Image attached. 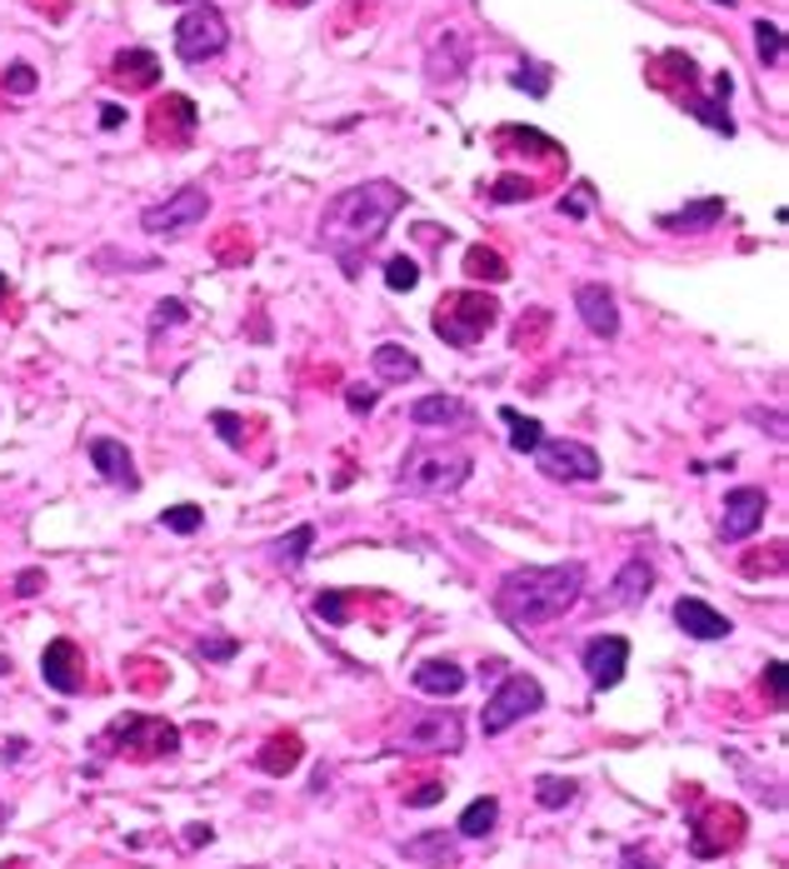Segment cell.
<instances>
[{"mask_svg": "<svg viewBox=\"0 0 789 869\" xmlns=\"http://www.w3.org/2000/svg\"><path fill=\"white\" fill-rule=\"evenodd\" d=\"M401 205H405V190L395 180H366V186L340 190L325 205V215H320V250H331L340 260V271L355 281L366 250L385 236V225L401 215Z\"/></svg>", "mask_w": 789, "mask_h": 869, "instance_id": "1", "label": "cell"}, {"mask_svg": "<svg viewBox=\"0 0 789 869\" xmlns=\"http://www.w3.org/2000/svg\"><path fill=\"white\" fill-rule=\"evenodd\" d=\"M579 590H585V564H519L500 580L495 610L515 630H540V624L560 620L565 610H575Z\"/></svg>", "mask_w": 789, "mask_h": 869, "instance_id": "2", "label": "cell"}, {"mask_svg": "<svg viewBox=\"0 0 789 869\" xmlns=\"http://www.w3.org/2000/svg\"><path fill=\"white\" fill-rule=\"evenodd\" d=\"M470 471H475L470 450L420 440V445H410V455L401 460V485L410 495H455L459 485L470 480Z\"/></svg>", "mask_w": 789, "mask_h": 869, "instance_id": "3", "label": "cell"}, {"mask_svg": "<svg viewBox=\"0 0 789 869\" xmlns=\"http://www.w3.org/2000/svg\"><path fill=\"white\" fill-rule=\"evenodd\" d=\"M500 320V306L495 295L485 290H450L445 300L435 306V335L445 345H455V350H470V345H480L490 330H495Z\"/></svg>", "mask_w": 789, "mask_h": 869, "instance_id": "4", "label": "cell"}, {"mask_svg": "<svg viewBox=\"0 0 789 869\" xmlns=\"http://www.w3.org/2000/svg\"><path fill=\"white\" fill-rule=\"evenodd\" d=\"M459 745H465V719L450 710H410V719L395 729V750L459 754Z\"/></svg>", "mask_w": 789, "mask_h": 869, "instance_id": "5", "label": "cell"}, {"mask_svg": "<svg viewBox=\"0 0 789 869\" xmlns=\"http://www.w3.org/2000/svg\"><path fill=\"white\" fill-rule=\"evenodd\" d=\"M230 46V25H225L220 5H190L176 25V56L190 60V66H201V60H215L220 50Z\"/></svg>", "mask_w": 789, "mask_h": 869, "instance_id": "6", "label": "cell"}, {"mask_svg": "<svg viewBox=\"0 0 789 869\" xmlns=\"http://www.w3.org/2000/svg\"><path fill=\"white\" fill-rule=\"evenodd\" d=\"M540 705H545V690L535 675H505V685H500V690L490 694V705H485L480 729L485 735H505L510 725H519V719L535 715Z\"/></svg>", "mask_w": 789, "mask_h": 869, "instance_id": "7", "label": "cell"}, {"mask_svg": "<svg viewBox=\"0 0 789 869\" xmlns=\"http://www.w3.org/2000/svg\"><path fill=\"white\" fill-rule=\"evenodd\" d=\"M205 211H211L205 186H186L170 200H160V205H145L141 225H145V236H180V230H190V225H201Z\"/></svg>", "mask_w": 789, "mask_h": 869, "instance_id": "8", "label": "cell"}, {"mask_svg": "<svg viewBox=\"0 0 789 869\" xmlns=\"http://www.w3.org/2000/svg\"><path fill=\"white\" fill-rule=\"evenodd\" d=\"M535 460H540V475H550V480H560V485L600 480V455L589 445H579V440H540Z\"/></svg>", "mask_w": 789, "mask_h": 869, "instance_id": "9", "label": "cell"}, {"mask_svg": "<svg viewBox=\"0 0 789 869\" xmlns=\"http://www.w3.org/2000/svg\"><path fill=\"white\" fill-rule=\"evenodd\" d=\"M106 740H120L130 754H135V760H160V754H176L180 750L176 725H166V719H145V715L120 719Z\"/></svg>", "mask_w": 789, "mask_h": 869, "instance_id": "10", "label": "cell"}, {"mask_svg": "<svg viewBox=\"0 0 789 869\" xmlns=\"http://www.w3.org/2000/svg\"><path fill=\"white\" fill-rule=\"evenodd\" d=\"M769 515V495L765 490H754V485H744V490H730L725 495V515H719V535L725 540H750L754 529L765 525Z\"/></svg>", "mask_w": 789, "mask_h": 869, "instance_id": "11", "label": "cell"}, {"mask_svg": "<svg viewBox=\"0 0 789 869\" xmlns=\"http://www.w3.org/2000/svg\"><path fill=\"white\" fill-rule=\"evenodd\" d=\"M579 659H585V675L595 690H614V685L624 680V665H630V640H620V634H595Z\"/></svg>", "mask_w": 789, "mask_h": 869, "instance_id": "12", "label": "cell"}, {"mask_svg": "<svg viewBox=\"0 0 789 869\" xmlns=\"http://www.w3.org/2000/svg\"><path fill=\"white\" fill-rule=\"evenodd\" d=\"M40 675L56 694H81L85 690V655L75 640H50L40 655Z\"/></svg>", "mask_w": 789, "mask_h": 869, "instance_id": "13", "label": "cell"}, {"mask_svg": "<svg viewBox=\"0 0 789 869\" xmlns=\"http://www.w3.org/2000/svg\"><path fill=\"white\" fill-rule=\"evenodd\" d=\"M195 100L190 95H166L151 106V141L155 145H186L195 135Z\"/></svg>", "mask_w": 789, "mask_h": 869, "instance_id": "14", "label": "cell"}, {"mask_svg": "<svg viewBox=\"0 0 789 869\" xmlns=\"http://www.w3.org/2000/svg\"><path fill=\"white\" fill-rule=\"evenodd\" d=\"M575 310H579L589 335H600V341H614V335H620V306H614V295L605 290V285H579Z\"/></svg>", "mask_w": 789, "mask_h": 869, "instance_id": "15", "label": "cell"}, {"mask_svg": "<svg viewBox=\"0 0 789 869\" xmlns=\"http://www.w3.org/2000/svg\"><path fill=\"white\" fill-rule=\"evenodd\" d=\"M465 66H470V46H465V36H459V31H440V36L430 40V56H425V71H430V81H435V85L459 81V75H465Z\"/></svg>", "mask_w": 789, "mask_h": 869, "instance_id": "16", "label": "cell"}, {"mask_svg": "<svg viewBox=\"0 0 789 869\" xmlns=\"http://www.w3.org/2000/svg\"><path fill=\"white\" fill-rule=\"evenodd\" d=\"M674 624H680L684 634H695V640H725V634L734 630L715 605H705V599H695V595H684L680 605H674Z\"/></svg>", "mask_w": 789, "mask_h": 869, "instance_id": "17", "label": "cell"}, {"mask_svg": "<svg viewBox=\"0 0 789 869\" xmlns=\"http://www.w3.org/2000/svg\"><path fill=\"white\" fill-rule=\"evenodd\" d=\"M465 680H470V675L459 670L455 659H425V665H415V675H410L415 690L435 694V700H455V694L465 690Z\"/></svg>", "mask_w": 789, "mask_h": 869, "instance_id": "18", "label": "cell"}, {"mask_svg": "<svg viewBox=\"0 0 789 869\" xmlns=\"http://www.w3.org/2000/svg\"><path fill=\"white\" fill-rule=\"evenodd\" d=\"M649 585H655V564H649L645 555H630V560L620 564V575L610 580V605L630 610V605H639V599L649 595Z\"/></svg>", "mask_w": 789, "mask_h": 869, "instance_id": "19", "label": "cell"}, {"mask_svg": "<svg viewBox=\"0 0 789 869\" xmlns=\"http://www.w3.org/2000/svg\"><path fill=\"white\" fill-rule=\"evenodd\" d=\"M91 460L95 471L106 475L110 485H120V490H135V460H130V450L120 445V440H110V434H100V440H91Z\"/></svg>", "mask_w": 789, "mask_h": 869, "instance_id": "20", "label": "cell"}, {"mask_svg": "<svg viewBox=\"0 0 789 869\" xmlns=\"http://www.w3.org/2000/svg\"><path fill=\"white\" fill-rule=\"evenodd\" d=\"M110 81L125 85V91H151L155 81H160V60L151 56V50H120L116 66H110Z\"/></svg>", "mask_w": 789, "mask_h": 869, "instance_id": "21", "label": "cell"}, {"mask_svg": "<svg viewBox=\"0 0 789 869\" xmlns=\"http://www.w3.org/2000/svg\"><path fill=\"white\" fill-rule=\"evenodd\" d=\"M715 221H725V200L719 195H705L695 205H684L674 215H660V230H684V236H695V230H709Z\"/></svg>", "mask_w": 789, "mask_h": 869, "instance_id": "22", "label": "cell"}, {"mask_svg": "<svg viewBox=\"0 0 789 869\" xmlns=\"http://www.w3.org/2000/svg\"><path fill=\"white\" fill-rule=\"evenodd\" d=\"M370 365H375V376L385 380V385H405V380H415L420 376V360H415V350L410 345H380L375 355H370Z\"/></svg>", "mask_w": 789, "mask_h": 869, "instance_id": "23", "label": "cell"}, {"mask_svg": "<svg viewBox=\"0 0 789 869\" xmlns=\"http://www.w3.org/2000/svg\"><path fill=\"white\" fill-rule=\"evenodd\" d=\"M465 400L459 395H425V400H415L410 405V420L415 425H459L465 420Z\"/></svg>", "mask_w": 789, "mask_h": 869, "instance_id": "24", "label": "cell"}, {"mask_svg": "<svg viewBox=\"0 0 789 869\" xmlns=\"http://www.w3.org/2000/svg\"><path fill=\"white\" fill-rule=\"evenodd\" d=\"M465 275H470V281H480V285H505L510 281V265H505V255H500V250L470 246V250H465Z\"/></svg>", "mask_w": 789, "mask_h": 869, "instance_id": "25", "label": "cell"}, {"mask_svg": "<svg viewBox=\"0 0 789 869\" xmlns=\"http://www.w3.org/2000/svg\"><path fill=\"white\" fill-rule=\"evenodd\" d=\"M255 764L265 775H290L295 764H300V740H295V735H275V740L255 754Z\"/></svg>", "mask_w": 789, "mask_h": 869, "instance_id": "26", "label": "cell"}, {"mask_svg": "<svg viewBox=\"0 0 789 869\" xmlns=\"http://www.w3.org/2000/svg\"><path fill=\"white\" fill-rule=\"evenodd\" d=\"M495 820H500V799H495V795H485V799H475L470 810L459 814L455 834H465V840H485V834L495 830Z\"/></svg>", "mask_w": 789, "mask_h": 869, "instance_id": "27", "label": "cell"}, {"mask_svg": "<svg viewBox=\"0 0 789 869\" xmlns=\"http://www.w3.org/2000/svg\"><path fill=\"white\" fill-rule=\"evenodd\" d=\"M500 420L510 425V445H515L519 455H535V450H540V440H545V425L540 420H525L515 405H505V410H500Z\"/></svg>", "mask_w": 789, "mask_h": 869, "instance_id": "28", "label": "cell"}, {"mask_svg": "<svg viewBox=\"0 0 789 869\" xmlns=\"http://www.w3.org/2000/svg\"><path fill=\"white\" fill-rule=\"evenodd\" d=\"M310 545H315V525H295L290 535H285L280 545H275V564H285V570H295V564L310 555Z\"/></svg>", "mask_w": 789, "mask_h": 869, "instance_id": "29", "label": "cell"}, {"mask_svg": "<svg viewBox=\"0 0 789 869\" xmlns=\"http://www.w3.org/2000/svg\"><path fill=\"white\" fill-rule=\"evenodd\" d=\"M405 855H410V859H430V865H450V859H455V840H450V834H440V830H430L425 840H410V845H405Z\"/></svg>", "mask_w": 789, "mask_h": 869, "instance_id": "30", "label": "cell"}, {"mask_svg": "<svg viewBox=\"0 0 789 869\" xmlns=\"http://www.w3.org/2000/svg\"><path fill=\"white\" fill-rule=\"evenodd\" d=\"M535 799H540L545 810H565L570 799H575V779H560V775H540V779H535Z\"/></svg>", "mask_w": 789, "mask_h": 869, "instance_id": "31", "label": "cell"}, {"mask_svg": "<svg viewBox=\"0 0 789 869\" xmlns=\"http://www.w3.org/2000/svg\"><path fill=\"white\" fill-rule=\"evenodd\" d=\"M550 325H554V316L550 310H530V316L519 320L515 325V350H535V345L550 335Z\"/></svg>", "mask_w": 789, "mask_h": 869, "instance_id": "32", "label": "cell"}, {"mask_svg": "<svg viewBox=\"0 0 789 869\" xmlns=\"http://www.w3.org/2000/svg\"><path fill=\"white\" fill-rule=\"evenodd\" d=\"M250 255H255V246H250V236H246V230H240V225H230V230H225V240H220V246H215V260H220V265H246Z\"/></svg>", "mask_w": 789, "mask_h": 869, "instance_id": "33", "label": "cell"}, {"mask_svg": "<svg viewBox=\"0 0 789 869\" xmlns=\"http://www.w3.org/2000/svg\"><path fill=\"white\" fill-rule=\"evenodd\" d=\"M385 285L390 290H415L420 285V265L410 255H390L385 260Z\"/></svg>", "mask_w": 789, "mask_h": 869, "instance_id": "34", "label": "cell"}, {"mask_svg": "<svg viewBox=\"0 0 789 869\" xmlns=\"http://www.w3.org/2000/svg\"><path fill=\"white\" fill-rule=\"evenodd\" d=\"M160 520H166V529H176V535H195V529L205 525V510L201 505H170Z\"/></svg>", "mask_w": 789, "mask_h": 869, "instance_id": "35", "label": "cell"}, {"mask_svg": "<svg viewBox=\"0 0 789 869\" xmlns=\"http://www.w3.org/2000/svg\"><path fill=\"white\" fill-rule=\"evenodd\" d=\"M754 50H760V60H765V66H775V60L785 56V40H779V25H769V21H760V25H754Z\"/></svg>", "mask_w": 789, "mask_h": 869, "instance_id": "36", "label": "cell"}, {"mask_svg": "<svg viewBox=\"0 0 789 869\" xmlns=\"http://www.w3.org/2000/svg\"><path fill=\"white\" fill-rule=\"evenodd\" d=\"M315 615L331 624H345L350 620V605H345V590H320L315 595Z\"/></svg>", "mask_w": 789, "mask_h": 869, "instance_id": "37", "label": "cell"}, {"mask_svg": "<svg viewBox=\"0 0 789 869\" xmlns=\"http://www.w3.org/2000/svg\"><path fill=\"white\" fill-rule=\"evenodd\" d=\"M211 425L225 434V445H230V450H246V420H240V415L215 410V415H211Z\"/></svg>", "mask_w": 789, "mask_h": 869, "instance_id": "38", "label": "cell"}, {"mask_svg": "<svg viewBox=\"0 0 789 869\" xmlns=\"http://www.w3.org/2000/svg\"><path fill=\"white\" fill-rule=\"evenodd\" d=\"M375 400H380L375 385H350V390H345V405H350V415H370V410H375Z\"/></svg>", "mask_w": 789, "mask_h": 869, "instance_id": "39", "label": "cell"}, {"mask_svg": "<svg viewBox=\"0 0 789 869\" xmlns=\"http://www.w3.org/2000/svg\"><path fill=\"white\" fill-rule=\"evenodd\" d=\"M530 180H515V176H505V180H495V190H490V195L500 200V205H510V200H530Z\"/></svg>", "mask_w": 789, "mask_h": 869, "instance_id": "40", "label": "cell"}, {"mask_svg": "<svg viewBox=\"0 0 789 869\" xmlns=\"http://www.w3.org/2000/svg\"><path fill=\"white\" fill-rule=\"evenodd\" d=\"M186 316H190L186 300H160V306H155V316H151V325H155V330H166V325H180Z\"/></svg>", "mask_w": 789, "mask_h": 869, "instance_id": "41", "label": "cell"}, {"mask_svg": "<svg viewBox=\"0 0 789 869\" xmlns=\"http://www.w3.org/2000/svg\"><path fill=\"white\" fill-rule=\"evenodd\" d=\"M5 85H11L15 95H31V91H36V71H31L25 60H15L11 71H5Z\"/></svg>", "mask_w": 789, "mask_h": 869, "instance_id": "42", "label": "cell"}, {"mask_svg": "<svg viewBox=\"0 0 789 869\" xmlns=\"http://www.w3.org/2000/svg\"><path fill=\"white\" fill-rule=\"evenodd\" d=\"M440 795H445V785H435V779H430V785L410 789V795H405V805H415V810H425V805H440Z\"/></svg>", "mask_w": 789, "mask_h": 869, "instance_id": "43", "label": "cell"}, {"mask_svg": "<svg viewBox=\"0 0 789 869\" xmlns=\"http://www.w3.org/2000/svg\"><path fill=\"white\" fill-rule=\"evenodd\" d=\"M195 650H201L205 659H230V655H236V650H240V640H201V645H195Z\"/></svg>", "mask_w": 789, "mask_h": 869, "instance_id": "44", "label": "cell"}, {"mask_svg": "<svg viewBox=\"0 0 789 869\" xmlns=\"http://www.w3.org/2000/svg\"><path fill=\"white\" fill-rule=\"evenodd\" d=\"M560 211L575 215V221H579V215L589 211V186H575V190H570V200H560Z\"/></svg>", "mask_w": 789, "mask_h": 869, "instance_id": "45", "label": "cell"}, {"mask_svg": "<svg viewBox=\"0 0 789 869\" xmlns=\"http://www.w3.org/2000/svg\"><path fill=\"white\" fill-rule=\"evenodd\" d=\"M620 869H660V865H655V859H649L639 845H630V849L620 855Z\"/></svg>", "mask_w": 789, "mask_h": 869, "instance_id": "46", "label": "cell"}, {"mask_svg": "<svg viewBox=\"0 0 789 869\" xmlns=\"http://www.w3.org/2000/svg\"><path fill=\"white\" fill-rule=\"evenodd\" d=\"M769 694H775V705H785V665H779V659H775V665H769Z\"/></svg>", "mask_w": 789, "mask_h": 869, "instance_id": "47", "label": "cell"}, {"mask_svg": "<svg viewBox=\"0 0 789 869\" xmlns=\"http://www.w3.org/2000/svg\"><path fill=\"white\" fill-rule=\"evenodd\" d=\"M190 845H211V824H190Z\"/></svg>", "mask_w": 789, "mask_h": 869, "instance_id": "48", "label": "cell"}, {"mask_svg": "<svg viewBox=\"0 0 789 869\" xmlns=\"http://www.w3.org/2000/svg\"><path fill=\"white\" fill-rule=\"evenodd\" d=\"M120 116H125V110H120V106H106V110H100V126H106V130H116V126H120Z\"/></svg>", "mask_w": 789, "mask_h": 869, "instance_id": "49", "label": "cell"}, {"mask_svg": "<svg viewBox=\"0 0 789 869\" xmlns=\"http://www.w3.org/2000/svg\"><path fill=\"white\" fill-rule=\"evenodd\" d=\"M40 585V570H25V575H21V585H15V590H21V595H31V590H36Z\"/></svg>", "mask_w": 789, "mask_h": 869, "instance_id": "50", "label": "cell"}, {"mask_svg": "<svg viewBox=\"0 0 789 869\" xmlns=\"http://www.w3.org/2000/svg\"><path fill=\"white\" fill-rule=\"evenodd\" d=\"M5 290H11V281H5V275H0V300H5Z\"/></svg>", "mask_w": 789, "mask_h": 869, "instance_id": "51", "label": "cell"}, {"mask_svg": "<svg viewBox=\"0 0 789 869\" xmlns=\"http://www.w3.org/2000/svg\"><path fill=\"white\" fill-rule=\"evenodd\" d=\"M280 5H310V0H280Z\"/></svg>", "mask_w": 789, "mask_h": 869, "instance_id": "52", "label": "cell"}, {"mask_svg": "<svg viewBox=\"0 0 789 869\" xmlns=\"http://www.w3.org/2000/svg\"><path fill=\"white\" fill-rule=\"evenodd\" d=\"M5 670H11V665H5V659H0V675H5Z\"/></svg>", "mask_w": 789, "mask_h": 869, "instance_id": "53", "label": "cell"}, {"mask_svg": "<svg viewBox=\"0 0 789 869\" xmlns=\"http://www.w3.org/2000/svg\"><path fill=\"white\" fill-rule=\"evenodd\" d=\"M0 824H5V805H0Z\"/></svg>", "mask_w": 789, "mask_h": 869, "instance_id": "54", "label": "cell"}]
</instances>
